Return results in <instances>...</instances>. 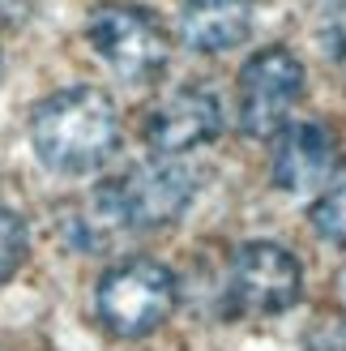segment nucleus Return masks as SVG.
<instances>
[{"label": "nucleus", "instance_id": "nucleus-8", "mask_svg": "<svg viewBox=\"0 0 346 351\" xmlns=\"http://www.w3.org/2000/svg\"><path fill=\"white\" fill-rule=\"evenodd\" d=\"M342 171V142L321 120H291L274 137L269 180L287 197H321Z\"/></svg>", "mask_w": 346, "mask_h": 351}, {"label": "nucleus", "instance_id": "nucleus-2", "mask_svg": "<svg viewBox=\"0 0 346 351\" xmlns=\"http://www.w3.org/2000/svg\"><path fill=\"white\" fill-rule=\"evenodd\" d=\"M30 150L51 176H94L120 150V112L90 82L60 86L30 108Z\"/></svg>", "mask_w": 346, "mask_h": 351}, {"label": "nucleus", "instance_id": "nucleus-14", "mask_svg": "<svg viewBox=\"0 0 346 351\" xmlns=\"http://www.w3.org/2000/svg\"><path fill=\"white\" fill-rule=\"evenodd\" d=\"M334 295H338V304L346 308V261H342V270H338V278H334Z\"/></svg>", "mask_w": 346, "mask_h": 351}, {"label": "nucleus", "instance_id": "nucleus-11", "mask_svg": "<svg viewBox=\"0 0 346 351\" xmlns=\"http://www.w3.org/2000/svg\"><path fill=\"white\" fill-rule=\"evenodd\" d=\"M26 253H30V227H26V219L17 215V210L0 206V283H9V278L22 270Z\"/></svg>", "mask_w": 346, "mask_h": 351}, {"label": "nucleus", "instance_id": "nucleus-1", "mask_svg": "<svg viewBox=\"0 0 346 351\" xmlns=\"http://www.w3.org/2000/svg\"><path fill=\"white\" fill-rule=\"evenodd\" d=\"M201 193V171L188 159L150 154L120 176L98 180L64 210V236L77 253H111L133 236L176 227Z\"/></svg>", "mask_w": 346, "mask_h": 351}, {"label": "nucleus", "instance_id": "nucleus-7", "mask_svg": "<svg viewBox=\"0 0 346 351\" xmlns=\"http://www.w3.org/2000/svg\"><path fill=\"white\" fill-rule=\"evenodd\" d=\"M222 133H227V112L210 86H176L159 103H150L142 120V142L150 146V154H167V159H184L218 142Z\"/></svg>", "mask_w": 346, "mask_h": 351}, {"label": "nucleus", "instance_id": "nucleus-10", "mask_svg": "<svg viewBox=\"0 0 346 351\" xmlns=\"http://www.w3.org/2000/svg\"><path fill=\"white\" fill-rule=\"evenodd\" d=\"M308 219H312V232L321 240H330V244H338V249H346V176H338V180L312 202Z\"/></svg>", "mask_w": 346, "mask_h": 351}, {"label": "nucleus", "instance_id": "nucleus-9", "mask_svg": "<svg viewBox=\"0 0 346 351\" xmlns=\"http://www.w3.org/2000/svg\"><path fill=\"white\" fill-rule=\"evenodd\" d=\"M256 26V0H184L176 39L197 56H222L248 43Z\"/></svg>", "mask_w": 346, "mask_h": 351}, {"label": "nucleus", "instance_id": "nucleus-4", "mask_svg": "<svg viewBox=\"0 0 346 351\" xmlns=\"http://www.w3.org/2000/svg\"><path fill=\"white\" fill-rule=\"evenodd\" d=\"M85 43L94 56L111 69L116 77L133 86H150L167 73L171 64V34L167 26L142 5H124V0H103L85 13Z\"/></svg>", "mask_w": 346, "mask_h": 351}, {"label": "nucleus", "instance_id": "nucleus-3", "mask_svg": "<svg viewBox=\"0 0 346 351\" xmlns=\"http://www.w3.org/2000/svg\"><path fill=\"white\" fill-rule=\"evenodd\" d=\"M180 308V274L159 257H120L94 283V317L116 339H150Z\"/></svg>", "mask_w": 346, "mask_h": 351}, {"label": "nucleus", "instance_id": "nucleus-15", "mask_svg": "<svg viewBox=\"0 0 346 351\" xmlns=\"http://www.w3.org/2000/svg\"><path fill=\"white\" fill-rule=\"evenodd\" d=\"M0 69H5V60H0Z\"/></svg>", "mask_w": 346, "mask_h": 351}, {"label": "nucleus", "instance_id": "nucleus-6", "mask_svg": "<svg viewBox=\"0 0 346 351\" xmlns=\"http://www.w3.org/2000/svg\"><path fill=\"white\" fill-rule=\"evenodd\" d=\"M227 300L248 317H278L304 300V266L278 240H244L227 257Z\"/></svg>", "mask_w": 346, "mask_h": 351}, {"label": "nucleus", "instance_id": "nucleus-13", "mask_svg": "<svg viewBox=\"0 0 346 351\" xmlns=\"http://www.w3.org/2000/svg\"><path fill=\"white\" fill-rule=\"evenodd\" d=\"M43 0H0V26H22Z\"/></svg>", "mask_w": 346, "mask_h": 351}, {"label": "nucleus", "instance_id": "nucleus-5", "mask_svg": "<svg viewBox=\"0 0 346 351\" xmlns=\"http://www.w3.org/2000/svg\"><path fill=\"white\" fill-rule=\"evenodd\" d=\"M308 95V69L291 47H256L235 73V125L252 142L278 137Z\"/></svg>", "mask_w": 346, "mask_h": 351}, {"label": "nucleus", "instance_id": "nucleus-12", "mask_svg": "<svg viewBox=\"0 0 346 351\" xmlns=\"http://www.w3.org/2000/svg\"><path fill=\"white\" fill-rule=\"evenodd\" d=\"M317 34H321V51H325V56H330L338 69H346V0H334V5L321 13Z\"/></svg>", "mask_w": 346, "mask_h": 351}]
</instances>
